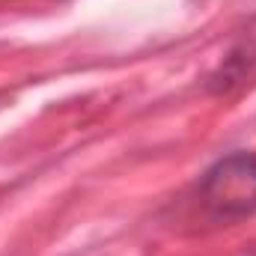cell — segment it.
Masks as SVG:
<instances>
[{"mask_svg":"<svg viewBox=\"0 0 256 256\" xmlns=\"http://www.w3.org/2000/svg\"><path fill=\"white\" fill-rule=\"evenodd\" d=\"M196 196L214 220H244L256 214V152H232L214 161L200 185Z\"/></svg>","mask_w":256,"mask_h":256,"instance_id":"6da1fadb","label":"cell"},{"mask_svg":"<svg viewBox=\"0 0 256 256\" xmlns=\"http://www.w3.org/2000/svg\"><path fill=\"white\" fill-rule=\"evenodd\" d=\"M244 74H248V63H244V57L236 51V54L226 57V63L220 66V72L212 78V90H218V92H220V90H230V86H236Z\"/></svg>","mask_w":256,"mask_h":256,"instance_id":"7a4b0ae2","label":"cell"}]
</instances>
